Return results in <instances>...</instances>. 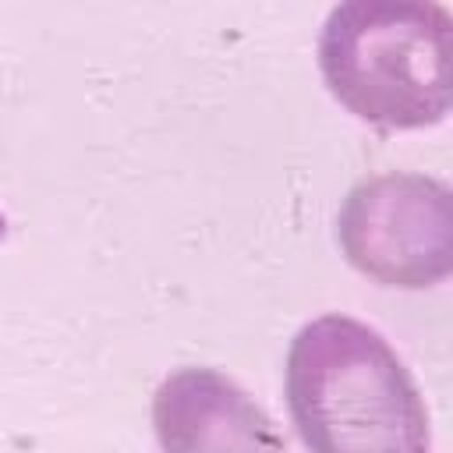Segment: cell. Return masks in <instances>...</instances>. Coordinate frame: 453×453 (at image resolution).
Instances as JSON below:
<instances>
[{"mask_svg":"<svg viewBox=\"0 0 453 453\" xmlns=\"http://www.w3.org/2000/svg\"><path fill=\"white\" fill-rule=\"evenodd\" d=\"M336 241L365 280L432 290L453 280V184L414 170L372 173L343 195Z\"/></svg>","mask_w":453,"mask_h":453,"instance_id":"obj_3","label":"cell"},{"mask_svg":"<svg viewBox=\"0 0 453 453\" xmlns=\"http://www.w3.org/2000/svg\"><path fill=\"white\" fill-rule=\"evenodd\" d=\"M159 453H290L273 414L226 372L188 365L152 393Z\"/></svg>","mask_w":453,"mask_h":453,"instance_id":"obj_4","label":"cell"},{"mask_svg":"<svg viewBox=\"0 0 453 453\" xmlns=\"http://www.w3.org/2000/svg\"><path fill=\"white\" fill-rule=\"evenodd\" d=\"M283 403L304 453H432L418 379L393 343L354 315L326 311L294 333Z\"/></svg>","mask_w":453,"mask_h":453,"instance_id":"obj_1","label":"cell"},{"mask_svg":"<svg viewBox=\"0 0 453 453\" xmlns=\"http://www.w3.org/2000/svg\"><path fill=\"white\" fill-rule=\"evenodd\" d=\"M329 96L382 131L453 113V14L439 0H340L319 32Z\"/></svg>","mask_w":453,"mask_h":453,"instance_id":"obj_2","label":"cell"}]
</instances>
